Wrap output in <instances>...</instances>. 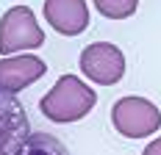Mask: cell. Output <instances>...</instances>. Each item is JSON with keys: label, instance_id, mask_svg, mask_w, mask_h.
Wrapping results in <instances>:
<instances>
[{"label": "cell", "instance_id": "6", "mask_svg": "<svg viewBox=\"0 0 161 155\" xmlns=\"http://www.w3.org/2000/svg\"><path fill=\"white\" fill-rule=\"evenodd\" d=\"M45 19L61 36H78L89 28L86 0H45Z\"/></svg>", "mask_w": 161, "mask_h": 155}, {"label": "cell", "instance_id": "7", "mask_svg": "<svg viewBox=\"0 0 161 155\" xmlns=\"http://www.w3.org/2000/svg\"><path fill=\"white\" fill-rule=\"evenodd\" d=\"M28 136V116L11 94L0 92V155H14Z\"/></svg>", "mask_w": 161, "mask_h": 155}, {"label": "cell", "instance_id": "1", "mask_svg": "<svg viewBox=\"0 0 161 155\" xmlns=\"http://www.w3.org/2000/svg\"><path fill=\"white\" fill-rule=\"evenodd\" d=\"M95 105H97V94L89 89V83H83L75 75H61L58 83L39 100V111L45 114V119L58 125L83 119Z\"/></svg>", "mask_w": 161, "mask_h": 155}, {"label": "cell", "instance_id": "8", "mask_svg": "<svg viewBox=\"0 0 161 155\" xmlns=\"http://www.w3.org/2000/svg\"><path fill=\"white\" fill-rule=\"evenodd\" d=\"M14 155H69L61 147V141L47 136V133H31L28 139L17 147Z\"/></svg>", "mask_w": 161, "mask_h": 155}, {"label": "cell", "instance_id": "3", "mask_svg": "<svg viewBox=\"0 0 161 155\" xmlns=\"http://www.w3.org/2000/svg\"><path fill=\"white\" fill-rule=\"evenodd\" d=\"M45 45V31L28 6H11L0 17V56H11L17 50H36Z\"/></svg>", "mask_w": 161, "mask_h": 155}, {"label": "cell", "instance_id": "4", "mask_svg": "<svg viewBox=\"0 0 161 155\" xmlns=\"http://www.w3.org/2000/svg\"><path fill=\"white\" fill-rule=\"evenodd\" d=\"M80 72L97 86H114L125 75V56L111 42H95L80 53Z\"/></svg>", "mask_w": 161, "mask_h": 155}, {"label": "cell", "instance_id": "5", "mask_svg": "<svg viewBox=\"0 0 161 155\" xmlns=\"http://www.w3.org/2000/svg\"><path fill=\"white\" fill-rule=\"evenodd\" d=\"M47 64L39 56H11V58H0V92L3 94H17L25 86L36 83L39 78H45Z\"/></svg>", "mask_w": 161, "mask_h": 155}, {"label": "cell", "instance_id": "10", "mask_svg": "<svg viewBox=\"0 0 161 155\" xmlns=\"http://www.w3.org/2000/svg\"><path fill=\"white\" fill-rule=\"evenodd\" d=\"M142 155H161V136H158L156 141H153V144H147Z\"/></svg>", "mask_w": 161, "mask_h": 155}, {"label": "cell", "instance_id": "2", "mask_svg": "<svg viewBox=\"0 0 161 155\" xmlns=\"http://www.w3.org/2000/svg\"><path fill=\"white\" fill-rule=\"evenodd\" d=\"M111 125L125 139H147L161 127V111L145 97H119L111 105Z\"/></svg>", "mask_w": 161, "mask_h": 155}, {"label": "cell", "instance_id": "9", "mask_svg": "<svg viewBox=\"0 0 161 155\" xmlns=\"http://www.w3.org/2000/svg\"><path fill=\"white\" fill-rule=\"evenodd\" d=\"M92 3H95L97 11L103 17H108V19H128L136 11V6H139V0H92Z\"/></svg>", "mask_w": 161, "mask_h": 155}]
</instances>
